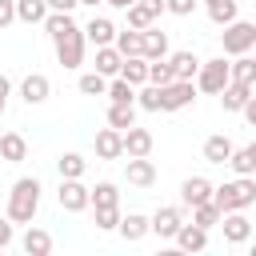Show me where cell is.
<instances>
[{
  "label": "cell",
  "instance_id": "cell-1",
  "mask_svg": "<svg viewBox=\"0 0 256 256\" xmlns=\"http://www.w3.org/2000/svg\"><path fill=\"white\" fill-rule=\"evenodd\" d=\"M44 32L52 36V44H56V60L64 64V68H80L84 64V28L72 20V12H48L44 16Z\"/></svg>",
  "mask_w": 256,
  "mask_h": 256
},
{
  "label": "cell",
  "instance_id": "cell-2",
  "mask_svg": "<svg viewBox=\"0 0 256 256\" xmlns=\"http://www.w3.org/2000/svg\"><path fill=\"white\" fill-rule=\"evenodd\" d=\"M36 208H40V180L36 176H20L12 184V192H8V220L12 224H32Z\"/></svg>",
  "mask_w": 256,
  "mask_h": 256
},
{
  "label": "cell",
  "instance_id": "cell-3",
  "mask_svg": "<svg viewBox=\"0 0 256 256\" xmlns=\"http://www.w3.org/2000/svg\"><path fill=\"white\" fill-rule=\"evenodd\" d=\"M212 204L220 212H236V208H252L256 204V180L252 176H236L220 188H212Z\"/></svg>",
  "mask_w": 256,
  "mask_h": 256
},
{
  "label": "cell",
  "instance_id": "cell-4",
  "mask_svg": "<svg viewBox=\"0 0 256 256\" xmlns=\"http://www.w3.org/2000/svg\"><path fill=\"white\" fill-rule=\"evenodd\" d=\"M252 44H256V24H248V20H232V24H224V56L252 52Z\"/></svg>",
  "mask_w": 256,
  "mask_h": 256
},
{
  "label": "cell",
  "instance_id": "cell-5",
  "mask_svg": "<svg viewBox=\"0 0 256 256\" xmlns=\"http://www.w3.org/2000/svg\"><path fill=\"white\" fill-rule=\"evenodd\" d=\"M200 92H220L224 84H228V60L224 56H216V60H200V68H196V80H192Z\"/></svg>",
  "mask_w": 256,
  "mask_h": 256
},
{
  "label": "cell",
  "instance_id": "cell-6",
  "mask_svg": "<svg viewBox=\"0 0 256 256\" xmlns=\"http://www.w3.org/2000/svg\"><path fill=\"white\" fill-rule=\"evenodd\" d=\"M196 100V84L192 80H168L160 84V112H180Z\"/></svg>",
  "mask_w": 256,
  "mask_h": 256
},
{
  "label": "cell",
  "instance_id": "cell-7",
  "mask_svg": "<svg viewBox=\"0 0 256 256\" xmlns=\"http://www.w3.org/2000/svg\"><path fill=\"white\" fill-rule=\"evenodd\" d=\"M140 56L144 60H164L168 56V32H160L156 24L140 28Z\"/></svg>",
  "mask_w": 256,
  "mask_h": 256
},
{
  "label": "cell",
  "instance_id": "cell-8",
  "mask_svg": "<svg viewBox=\"0 0 256 256\" xmlns=\"http://www.w3.org/2000/svg\"><path fill=\"white\" fill-rule=\"evenodd\" d=\"M220 224H224V240H228V244H244V240L252 236V220L244 216V208L220 212Z\"/></svg>",
  "mask_w": 256,
  "mask_h": 256
},
{
  "label": "cell",
  "instance_id": "cell-9",
  "mask_svg": "<svg viewBox=\"0 0 256 256\" xmlns=\"http://www.w3.org/2000/svg\"><path fill=\"white\" fill-rule=\"evenodd\" d=\"M56 196H60V208L64 212H84L88 208V188L80 184V176L76 180H60V192Z\"/></svg>",
  "mask_w": 256,
  "mask_h": 256
},
{
  "label": "cell",
  "instance_id": "cell-10",
  "mask_svg": "<svg viewBox=\"0 0 256 256\" xmlns=\"http://www.w3.org/2000/svg\"><path fill=\"white\" fill-rule=\"evenodd\" d=\"M180 224H184V212L180 208H156V216L148 220V232H156L160 240H172Z\"/></svg>",
  "mask_w": 256,
  "mask_h": 256
},
{
  "label": "cell",
  "instance_id": "cell-11",
  "mask_svg": "<svg viewBox=\"0 0 256 256\" xmlns=\"http://www.w3.org/2000/svg\"><path fill=\"white\" fill-rule=\"evenodd\" d=\"M124 12H128V28H148V24H156V16L164 12V0H136V4H128Z\"/></svg>",
  "mask_w": 256,
  "mask_h": 256
},
{
  "label": "cell",
  "instance_id": "cell-12",
  "mask_svg": "<svg viewBox=\"0 0 256 256\" xmlns=\"http://www.w3.org/2000/svg\"><path fill=\"white\" fill-rule=\"evenodd\" d=\"M48 92H52V84H48V76L44 72H28L24 80H20V96H24V104L32 108V104H44L48 100Z\"/></svg>",
  "mask_w": 256,
  "mask_h": 256
},
{
  "label": "cell",
  "instance_id": "cell-13",
  "mask_svg": "<svg viewBox=\"0 0 256 256\" xmlns=\"http://www.w3.org/2000/svg\"><path fill=\"white\" fill-rule=\"evenodd\" d=\"M120 144H124V156H148V152H152V132L128 124V128L120 132Z\"/></svg>",
  "mask_w": 256,
  "mask_h": 256
},
{
  "label": "cell",
  "instance_id": "cell-14",
  "mask_svg": "<svg viewBox=\"0 0 256 256\" xmlns=\"http://www.w3.org/2000/svg\"><path fill=\"white\" fill-rule=\"evenodd\" d=\"M124 176H128V184H136V188H148V184H156V164H152L148 156H128V164H124Z\"/></svg>",
  "mask_w": 256,
  "mask_h": 256
},
{
  "label": "cell",
  "instance_id": "cell-15",
  "mask_svg": "<svg viewBox=\"0 0 256 256\" xmlns=\"http://www.w3.org/2000/svg\"><path fill=\"white\" fill-rule=\"evenodd\" d=\"M172 240H176L180 252H204V248H208V228H200V224H180Z\"/></svg>",
  "mask_w": 256,
  "mask_h": 256
},
{
  "label": "cell",
  "instance_id": "cell-16",
  "mask_svg": "<svg viewBox=\"0 0 256 256\" xmlns=\"http://www.w3.org/2000/svg\"><path fill=\"white\" fill-rule=\"evenodd\" d=\"M96 156H100V160H120V156H124L120 128H100V132H96Z\"/></svg>",
  "mask_w": 256,
  "mask_h": 256
},
{
  "label": "cell",
  "instance_id": "cell-17",
  "mask_svg": "<svg viewBox=\"0 0 256 256\" xmlns=\"http://www.w3.org/2000/svg\"><path fill=\"white\" fill-rule=\"evenodd\" d=\"M180 200H184V208L204 204V200H212V184H208L204 176H188V180L180 184Z\"/></svg>",
  "mask_w": 256,
  "mask_h": 256
},
{
  "label": "cell",
  "instance_id": "cell-18",
  "mask_svg": "<svg viewBox=\"0 0 256 256\" xmlns=\"http://www.w3.org/2000/svg\"><path fill=\"white\" fill-rule=\"evenodd\" d=\"M216 96H220L224 112H240V108H244V100L252 96V84H236V80H228V84H224Z\"/></svg>",
  "mask_w": 256,
  "mask_h": 256
},
{
  "label": "cell",
  "instance_id": "cell-19",
  "mask_svg": "<svg viewBox=\"0 0 256 256\" xmlns=\"http://www.w3.org/2000/svg\"><path fill=\"white\" fill-rule=\"evenodd\" d=\"M116 76H124L132 88H140V84H148V60H144V56H124Z\"/></svg>",
  "mask_w": 256,
  "mask_h": 256
},
{
  "label": "cell",
  "instance_id": "cell-20",
  "mask_svg": "<svg viewBox=\"0 0 256 256\" xmlns=\"http://www.w3.org/2000/svg\"><path fill=\"white\" fill-rule=\"evenodd\" d=\"M24 156H28V140H24L20 132H4V136H0V160L20 164Z\"/></svg>",
  "mask_w": 256,
  "mask_h": 256
},
{
  "label": "cell",
  "instance_id": "cell-21",
  "mask_svg": "<svg viewBox=\"0 0 256 256\" xmlns=\"http://www.w3.org/2000/svg\"><path fill=\"white\" fill-rule=\"evenodd\" d=\"M112 36H116V24L104 20V16H92V20L84 24V40H92L96 48H100V44H112Z\"/></svg>",
  "mask_w": 256,
  "mask_h": 256
},
{
  "label": "cell",
  "instance_id": "cell-22",
  "mask_svg": "<svg viewBox=\"0 0 256 256\" xmlns=\"http://www.w3.org/2000/svg\"><path fill=\"white\" fill-rule=\"evenodd\" d=\"M164 60L172 64V76H176V80H192L196 68H200V56H196V52H172V56H164Z\"/></svg>",
  "mask_w": 256,
  "mask_h": 256
},
{
  "label": "cell",
  "instance_id": "cell-23",
  "mask_svg": "<svg viewBox=\"0 0 256 256\" xmlns=\"http://www.w3.org/2000/svg\"><path fill=\"white\" fill-rule=\"evenodd\" d=\"M228 80H236V84H252V88H256V60H252L248 52H240V56L228 64Z\"/></svg>",
  "mask_w": 256,
  "mask_h": 256
},
{
  "label": "cell",
  "instance_id": "cell-24",
  "mask_svg": "<svg viewBox=\"0 0 256 256\" xmlns=\"http://www.w3.org/2000/svg\"><path fill=\"white\" fill-rule=\"evenodd\" d=\"M20 248H24L28 256H48V252H52V236H48L44 228H32V224H28V232H24Z\"/></svg>",
  "mask_w": 256,
  "mask_h": 256
},
{
  "label": "cell",
  "instance_id": "cell-25",
  "mask_svg": "<svg viewBox=\"0 0 256 256\" xmlns=\"http://www.w3.org/2000/svg\"><path fill=\"white\" fill-rule=\"evenodd\" d=\"M232 148H236V144H232L228 136H208V140H204V160H208V164H228Z\"/></svg>",
  "mask_w": 256,
  "mask_h": 256
},
{
  "label": "cell",
  "instance_id": "cell-26",
  "mask_svg": "<svg viewBox=\"0 0 256 256\" xmlns=\"http://www.w3.org/2000/svg\"><path fill=\"white\" fill-rule=\"evenodd\" d=\"M228 164H232V172H236V176H252V172H256V144H244V148H232V156H228Z\"/></svg>",
  "mask_w": 256,
  "mask_h": 256
},
{
  "label": "cell",
  "instance_id": "cell-27",
  "mask_svg": "<svg viewBox=\"0 0 256 256\" xmlns=\"http://www.w3.org/2000/svg\"><path fill=\"white\" fill-rule=\"evenodd\" d=\"M88 204H92V208H116V204H120L116 184H112V180H100L96 188H88Z\"/></svg>",
  "mask_w": 256,
  "mask_h": 256
},
{
  "label": "cell",
  "instance_id": "cell-28",
  "mask_svg": "<svg viewBox=\"0 0 256 256\" xmlns=\"http://www.w3.org/2000/svg\"><path fill=\"white\" fill-rule=\"evenodd\" d=\"M116 232H120L124 240H144V236H148V216H140V212H128V216H120Z\"/></svg>",
  "mask_w": 256,
  "mask_h": 256
},
{
  "label": "cell",
  "instance_id": "cell-29",
  "mask_svg": "<svg viewBox=\"0 0 256 256\" xmlns=\"http://www.w3.org/2000/svg\"><path fill=\"white\" fill-rule=\"evenodd\" d=\"M12 4H16V20H24V24H44V16H48L44 0H12Z\"/></svg>",
  "mask_w": 256,
  "mask_h": 256
},
{
  "label": "cell",
  "instance_id": "cell-30",
  "mask_svg": "<svg viewBox=\"0 0 256 256\" xmlns=\"http://www.w3.org/2000/svg\"><path fill=\"white\" fill-rule=\"evenodd\" d=\"M120 60H124V56H120L112 44H100V48H96V72H100V76H116V72H120Z\"/></svg>",
  "mask_w": 256,
  "mask_h": 256
},
{
  "label": "cell",
  "instance_id": "cell-31",
  "mask_svg": "<svg viewBox=\"0 0 256 256\" xmlns=\"http://www.w3.org/2000/svg\"><path fill=\"white\" fill-rule=\"evenodd\" d=\"M112 48H116L120 56H140V28H124V32H116V36H112Z\"/></svg>",
  "mask_w": 256,
  "mask_h": 256
},
{
  "label": "cell",
  "instance_id": "cell-32",
  "mask_svg": "<svg viewBox=\"0 0 256 256\" xmlns=\"http://www.w3.org/2000/svg\"><path fill=\"white\" fill-rule=\"evenodd\" d=\"M56 168H60V180H76V176H84L88 160H84L80 152H64V156L56 160Z\"/></svg>",
  "mask_w": 256,
  "mask_h": 256
},
{
  "label": "cell",
  "instance_id": "cell-33",
  "mask_svg": "<svg viewBox=\"0 0 256 256\" xmlns=\"http://www.w3.org/2000/svg\"><path fill=\"white\" fill-rule=\"evenodd\" d=\"M204 8H208L212 24H232L236 20V0H204Z\"/></svg>",
  "mask_w": 256,
  "mask_h": 256
},
{
  "label": "cell",
  "instance_id": "cell-34",
  "mask_svg": "<svg viewBox=\"0 0 256 256\" xmlns=\"http://www.w3.org/2000/svg\"><path fill=\"white\" fill-rule=\"evenodd\" d=\"M104 96H112V104H136V88H132L124 76H116V80L104 88Z\"/></svg>",
  "mask_w": 256,
  "mask_h": 256
},
{
  "label": "cell",
  "instance_id": "cell-35",
  "mask_svg": "<svg viewBox=\"0 0 256 256\" xmlns=\"http://www.w3.org/2000/svg\"><path fill=\"white\" fill-rule=\"evenodd\" d=\"M128 124H136V104H112L108 108V128H128Z\"/></svg>",
  "mask_w": 256,
  "mask_h": 256
},
{
  "label": "cell",
  "instance_id": "cell-36",
  "mask_svg": "<svg viewBox=\"0 0 256 256\" xmlns=\"http://www.w3.org/2000/svg\"><path fill=\"white\" fill-rule=\"evenodd\" d=\"M192 224H200V228H212V224H220V208H216L212 200H204V204H192Z\"/></svg>",
  "mask_w": 256,
  "mask_h": 256
},
{
  "label": "cell",
  "instance_id": "cell-37",
  "mask_svg": "<svg viewBox=\"0 0 256 256\" xmlns=\"http://www.w3.org/2000/svg\"><path fill=\"white\" fill-rule=\"evenodd\" d=\"M104 88H108V76H100V72H84L80 76V92L84 96H104Z\"/></svg>",
  "mask_w": 256,
  "mask_h": 256
},
{
  "label": "cell",
  "instance_id": "cell-38",
  "mask_svg": "<svg viewBox=\"0 0 256 256\" xmlns=\"http://www.w3.org/2000/svg\"><path fill=\"white\" fill-rule=\"evenodd\" d=\"M168 80H176L172 64L168 60H148V84H168Z\"/></svg>",
  "mask_w": 256,
  "mask_h": 256
},
{
  "label": "cell",
  "instance_id": "cell-39",
  "mask_svg": "<svg viewBox=\"0 0 256 256\" xmlns=\"http://www.w3.org/2000/svg\"><path fill=\"white\" fill-rule=\"evenodd\" d=\"M136 104L144 112H160V84H148L144 92H136Z\"/></svg>",
  "mask_w": 256,
  "mask_h": 256
},
{
  "label": "cell",
  "instance_id": "cell-40",
  "mask_svg": "<svg viewBox=\"0 0 256 256\" xmlns=\"http://www.w3.org/2000/svg\"><path fill=\"white\" fill-rule=\"evenodd\" d=\"M116 224H120V212L116 208H96V228L100 232H112Z\"/></svg>",
  "mask_w": 256,
  "mask_h": 256
},
{
  "label": "cell",
  "instance_id": "cell-41",
  "mask_svg": "<svg viewBox=\"0 0 256 256\" xmlns=\"http://www.w3.org/2000/svg\"><path fill=\"white\" fill-rule=\"evenodd\" d=\"M196 4H200V0H164V8H168L172 16H192Z\"/></svg>",
  "mask_w": 256,
  "mask_h": 256
},
{
  "label": "cell",
  "instance_id": "cell-42",
  "mask_svg": "<svg viewBox=\"0 0 256 256\" xmlns=\"http://www.w3.org/2000/svg\"><path fill=\"white\" fill-rule=\"evenodd\" d=\"M12 20H16V4L12 0H0V28H8Z\"/></svg>",
  "mask_w": 256,
  "mask_h": 256
},
{
  "label": "cell",
  "instance_id": "cell-43",
  "mask_svg": "<svg viewBox=\"0 0 256 256\" xmlns=\"http://www.w3.org/2000/svg\"><path fill=\"white\" fill-rule=\"evenodd\" d=\"M44 4H48V12H72L80 0H44Z\"/></svg>",
  "mask_w": 256,
  "mask_h": 256
},
{
  "label": "cell",
  "instance_id": "cell-44",
  "mask_svg": "<svg viewBox=\"0 0 256 256\" xmlns=\"http://www.w3.org/2000/svg\"><path fill=\"white\" fill-rule=\"evenodd\" d=\"M8 244H12V220L4 216L0 220V248H8Z\"/></svg>",
  "mask_w": 256,
  "mask_h": 256
},
{
  "label": "cell",
  "instance_id": "cell-45",
  "mask_svg": "<svg viewBox=\"0 0 256 256\" xmlns=\"http://www.w3.org/2000/svg\"><path fill=\"white\" fill-rule=\"evenodd\" d=\"M8 92H12V80H8V76H0V112L8 108Z\"/></svg>",
  "mask_w": 256,
  "mask_h": 256
},
{
  "label": "cell",
  "instance_id": "cell-46",
  "mask_svg": "<svg viewBox=\"0 0 256 256\" xmlns=\"http://www.w3.org/2000/svg\"><path fill=\"white\" fill-rule=\"evenodd\" d=\"M104 4H112V8H128V4H136V0H104Z\"/></svg>",
  "mask_w": 256,
  "mask_h": 256
},
{
  "label": "cell",
  "instance_id": "cell-47",
  "mask_svg": "<svg viewBox=\"0 0 256 256\" xmlns=\"http://www.w3.org/2000/svg\"><path fill=\"white\" fill-rule=\"evenodd\" d=\"M80 4H92V8H96V4H104V0H80Z\"/></svg>",
  "mask_w": 256,
  "mask_h": 256
}]
</instances>
